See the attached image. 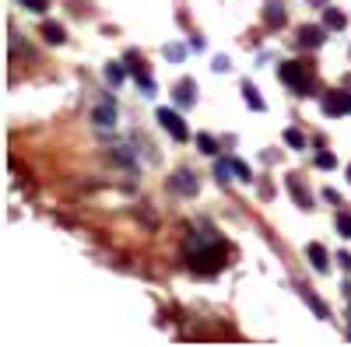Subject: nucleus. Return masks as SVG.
I'll list each match as a JSON object with an SVG mask.
<instances>
[{
  "instance_id": "1",
  "label": "nucleus",
  "mask_w": 351,
  "mask_h": 347,
  "mask_svg": "<svg viewBox=\"0 0 351 347\" xmlns=\"http://www.w3.org/2000/svg\"><path fill=\"white\" fill-rule=\"evenodd\" d=\"M190 267L197 270V274H218L221 267H225V246L221 242H215V239H197V242H190Z\"/></svg>"
},
{
  "instance_id": "2",
  "label": "nucleus",
  "mask_w": 351,
  "mask_h": 347,
  "mask_svg": "<svg viewBox=\"0 0 351 347\" xmlns=\"http://www.w3.org/2000/svg\"><path fill=\"white\" fill-rule=\"evenodd\" d=\"M278 77L288 84V88H295V92H309V84H313V77H309V70H306V64H295V60H288V64H281L278 67Z\"/></svg>"
},
{
  "instance_id": "3",
  "label": "nucleus",
  "mask_w": 351,
  "mask_h": 347,
  "mask_svg": "<svg viewBox=\"0 0 351 347\" xmlns=\"http://www.w3.org/2000/svg\"><path fill=\"white\" fill-rule=\"evenodd\" d=\"M158 123H162V130H169V137H172V140H190L186 123H183L172 109H158Z\"/></svg>"
},
{
  "instance_id": "4",
  "label": "nucleus",
  "mask_w": 351,
  "mask_h": 347,
  "mask_svg": "<svg viewBox=\"0 0 351 347\" xmlns=\"http://www.w3.org/2000/svg\"><path fill=\"white\" fill-rule=\"evenodd\" d=\"M324 112H327V116L348 112V92H330V95L324 99Z\"/></svg>"
},
{
  "instance_id": "5",
  "label": "nucleus",
  "mask_w": 351,
  "mask_h": 347,
  "mask_svg": "<svg viewBox=\"0 0 351 347\" xmlns=\"http://www.w3.org/2000/svg\"><path fill=\"white\" fill-rule=\"evenodd\" d=\"M288 193L295 196V204H299V207H313V200H309V190H302L299 176H288Z\"/></svg>"
},
{
  "instance_id": "6",
  "label": "nucleus",
  "mask_w": 351,
  "mask_h": 347,
  "mask_svg": "<svg viewBox=\"0 0 351 347\" xmlns=\"http://www.w3.org/2000/svg\"><path fill=\"white\" fill-rule=\"evenodd\" d=\"M319 42H324V28H299V46H309V49H316Z\"/></svg>"
},
{
  "instance_id": "7",
  "label": "nucleus",
  "mask_w": 351,
  "mask_h": 347,
  "mask_svg": "<svg viewBox=\"0 0 351 347\" xmlns=\"http://www.w3.org/2000/svg\"><path fill=\"white\" fill-rule=\"evenodd\" d=\"M193 99H197V84L193 81H180V84H176V102H180V105H193Z\"/></svg>"
},
{
  "instance_id": "8",
  "label": "nucleus",
  "mask_w": 351,
  "mask_h": 347,
  "mask_svg": "<svg viewBox=\"0 0 351 347\" xmlns=\"http://www.w3.org/2000/svg\"><path fill=\"white\" fill-rule=\"evenodd\" d=\"M92 120H95V127H112V123H116V105H112V102L99 105Z\"/></svg>"
},
{
  "instance_id": "9",
  "label": "nucleus",
  "mask_w": 351,
  "mask_h": 347,
  "mask_svg": "<svg viewBox=\"0 0 351 347\" xmlns=\"http://www.w3.org/2000/svg\"><path fill=\"white\" fill-rule=\"evenodd\" d=\"M172 186L180 190V193H186V196H190V193H197V179L190 176V172H176V179H172Z\"/></svg>"
},
{
  "instance_id": "10",
  "label": "nucleus",
  "mask_w": 351,
  "mask_h": 347,
  "mask_svg": "<svg viewBox=\"0 0 351 347\" xmlns=\"http://www.w3.org/2000/svg\"><path fill=\"white\" fill-rule=\"evenodd\" d=\"M309 259H313L316 270H327V249L319 246V242H309Z\"/></svg>"
},
{
  "instance_id": "11",
  "label": "nucleus",
  "mask_w": 351,
  "mask_h": 347,
  "mask_svg": "<svg viewBox=\"0 0 351 347\" xmlns=\"http://www.w3.org/2000/svg\"><path fill=\"white\" fill-rule=\"evenodd\" d=\"M43 36H46V42L60 46V42H64V28H60V25H53V21H46V25H43Z\"/></svg>"
},
{
  "instance_id": "12",
  "label": "nucleus",
  "mask_w": 351,
  "mask_h": 347,
  "mask_svg": "<svg viewBox=\"0 0 351 347\" xmlns=\"http://www.w3.org/2000/svg\"><path fill=\"white\" fill-rule=\"evenodd\" d=\"M243 95H246V105H250V109L263 112V99H260V92L253 88V84H243Z\"/></svg>"
},
{
  "instance_id": "13",
  "label": "nucleus",
  "mask_w": 351,
  "mask_h": 347,
  "mask_svg": "<svg viewBox=\"0 0 351 347\" xmlns=\"http://www.w3.org/2000/svg\"><path fill=\"white\" fill-rule=\"evenodd\" d=\"M197 148H200L204 155H218V144H215L208 133H197Z\"/></svg>"
},
{
  "instance_id": "14",
  "label": "nucleus",
  "mask_w": 351,
  "mask_h": 347,
  "mask_svg": "<svg viewBox=\"0 0 351 347\" xmlns=\"http://www.w3.org/2000/svg\"><path fill=\"white\" fill-rule=\"evenodd\" d=\"M302 298H306V302L313 305V312L319 316V320H327V305H324V302H319V298H316L313 292H302Z\"/></svg>"
},
{
  "instance_id": "15",
  "label": "nucleus",
  "mask_w": 351,
  "mask_h": 347,
  "mask_svg": "<svg viewBox=\"0 0 351 347\" xmlns=\"http://www.w3.org/2000/svg\"><path fill=\"white\" fill-rule=\"evenodd\" d=\"M324 21H327V28H344V25H348V18H344L341 11H334V8L324 14Z\"/></svg>"
},
{
  "instance_id": "16",
  "label": "nucleus",
  "mask_w": 351,
  "mask_h": 347,
  "mask_svg": "<svg viewBox=\"0 0 351 347\" xmlns=\"http://www.w3.org/2000/svg\"><path fill=\"white\" fill-rule=\"evenodd\" d=\"M337 231H341L344 239H351V211H341L337 214Z\"/></svg>"
},
{
  "instance_id": "17",
  "label": "nucleus",
  "mask_w": 351,
  "mask_h": 347,
  "mask_svg": "<svg viewBox=\"0 0 351 347\" xmlns=\"http://www.w3.org/2000/svg\"><path fill=\"white\" fill-rule=\"evenodd\" d=\"M285 140L291 144V148H306V137L299 130H285Z\"/></svg>"
},
{
  "instance_id": "18",
  "label": "nucleus",
  "mask_w": 351,
  "mask_h": 347,
  "mask_svg": "<svg viewBox=\"0 0 351 347\" xmlns=\"http://www.w3.org/2000/svg\"><path fill=\"white\" fill-rule=\"evenodd\" d=\"M106 77H109L112 84H120V81H123V67H120V64H109V67H106Z\"/></svg>"
},
{
  "instance_id": "19",
  "label": "nucleus",
  "mask_w": 351,
  "mask_h": 347,
  "mask_svg": "<svg viewBox=\"0 0 351 347\" xmlns=\"http://www.w3.org/2000/svg\"><path fill=\"white\" fill-rule=\"evenodd\" d=\"M316 165H319V168H334V165H337V158H334L330 151H319V155H316Z\"/></svg>"
},
{
  "instance_id": "20",
  "label": "nucleus",
  "mask_w": 351,
  "mask_h": 347,
  "mask_svg": "<svg viewBox=\"0 0 351 347\" xmlns=\"http://www.w3.org/2000/svg\"><path fill=\"white\" fill-rule=\"evenodd\" d=\"M232 168H236V176H239V179H246V183H250V168H246L239 158H232Z\"/></svg>"
},
{
  "instance_id": "21",
  "label": "nucleus",
  "mask_w": 351,
  "mask_h": 347,
  "mask_svg": "<svg viewBox=\"0 0 351 347\" xmlns=\"http://www.w3.org/2000/svg\"><path fill=\"white\" fill-rule=\"evenodd\" d=\"M21 4H25L28 11H46V8H49V0H21Z\"/></svg>"
},
{
  "instance_id": "22",
  "label": "nucleus",
  "mask_w": 351,
  "mask_h": 347,
  "mask_svg": "<svg viewBox=\"0 0 351 347\" xmlns=\"http://www.w3.org/2000/svg\"><path fill=\"white\" fill-rule=\"evenodd\" d=\"M267 21H271V25H281V21H285V14H281V11H274V8H271V11H267Z\"/></svg>"
},
{
  "instance_id": "23",
  "label": "nucleus",
  "mask_w": 351,
  "mask_h": 347,
  "mask_svg": "<svg viewBox=\"0 0 351 347\" xmlns=\"http://www.w3.org/2000/svg\"><path fill=\"white\" fill-rule=\"evenodd\" d=\"M337 259H341V267H344V270H351V253H341Z\"/></svg>"
},
{
  "instance_id": "24",
  "label": "nucleus",
  "mask_w": 351,
  "mask_h": 347,
  "mask_svg": "<svg viewBox=\"0 0 351 347\" xmlns=\"http://www.w3.org/2000/svg\"><path fill=\"white\" fill-rule=\"evenodd\" d=\"M348 112H351V92H348Z\"/></svg>"
},
{
  "instance_id": "25",
  "label": "nucleus",
  "mask_w": 351,
  "mask_h": 347,
  "mask_svg": "<svg viewBox=\"0 0 351 347\" xmlns=\"http://www.w3.org/2000/svg\"><path fill=\"white\" fill-rule=\"evenodd\" d=\"M348 183H351V165H348Z\"/></svg>"
}]
</instances>
